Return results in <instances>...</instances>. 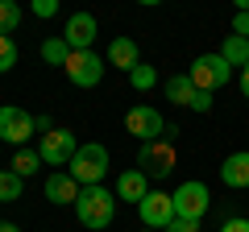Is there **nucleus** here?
I'll return each instance as SVG.
<instances>
[{
    "mask_svg": "<svg viewBox=\"0 0 249 232\" xmlns=\"http://www.w3.org/2000/svg\"><path fill=\"white\" fill-rule=\"evenodd\" d=\"M75 215L88 232H104L116 215V195H108L104 187H83V195L75 199Z\"/></svg>",
    "mask_w": 249,
    "mask_h": 232,
    "instance_id": "obj_1",
    "label": "nucleus"
},
{
    "mask_svg": "<svg viewBox=\"0 0 249 232\" xmlns=\"http://www.w3.org/2000/svg\"><path fill=\"white\" fill-rule=\"evenodd\" d=\"M79 187H100V179L108 174V149L100 141H88L79 145V153L71 158V170H67Z\"/></svg>",
    "mask_w": 249,
    "mask_h": 232,
    "instance_id": "obj_2",
    "label": "nucleus"
},
{
    "mask_svg": "<svg viewBox=\"0 0 249 232\" xmlns=\"http://www.w3.org/2000/svg\"><path fill=\"white\" fill-rule=\"evenodd\" d=\"M137 170H142L145 179H166L170 170H175V145L170 137H158V141H145L142 153H137Z\"/></svg>",
    "mask_w": 249,
    "mask_h": 232,
    "instance_id": "obj_3",
    "label": "nucleus"
},
{
    "mask_svg": "<svg viewBox=\"0 0 249 232\" xmlns=\"http://www.w3.org/2000/svg\"><path fill=\"white\" fill-rule=\"evenodd\" d=\"M175 220H204L208 215V203H212V195H208V187L204 182H196V179H187L183 187H175Z\"/></svg>",
    "mask_w": 249,
    "mask_h": 232,
    "instance_id": "obj_4",
    "label": "nucleus"
},
{
    "mask_svg": "<svg viewBox=\"0 0 249 232\" xmlns=\"http://www.w3.org/2000/svg\"><path fill=\"white\" fill-rule=\"evenodd\" d=\"M104 66L108 58H100L96 50H71V58H67V79L75 83V87H96L100 79H104Z\"/></svg>",
    "mask_w": 249,
    "mask_h": 232,
    "instance_id": "obj_5",
    "label": "nucleus"
},
{
    "mask_svg": "<svg viewBox=\"0 0 249 232\" xmlns=\"http://www.w3.org/2000/svg\"><path fill=\"white\" fill-rule=\"evenodd\" d=\"M187 75H191V83H196L199 91H216V87H224V83L232 79V66L224 63L220 54H199Z\"/></svg>",
    "mask_w": 249,
    "mask_h": 232,
    "instance_id": "obj_6",
    "label": "nucleus"
},
{
    "mask_svg": "<svg viewBox=\"0 0 249 232\" xmlns=\"http://www.w3.org/2000/svg\"><path fill=\"white\" fill-rule=\"evenodd\" d=\"M124 129H129L142 145L166 137V120H162V112H158V108H145V104H137V108H129V112H124Z\"/></svg>",
    "mask_w": 249,
    "mask_h": 232,
    "instance_id": "obj_7",
    "label": "nucleus"
},
{
    "mask_svg": "<svg viewBox=\"0 0 249 232\" xmlns=\"http://www.w3.org/2000/svg\"><path fill=\"white\" fill-rule=\"evenodd\" d=\"M137 212H142V224L150 232H166L170 224H175V199H170L166 191H150V195L137 203Z\"/></svg>",
    "mask_w": 249,
    "mask_h": 232,
    "instance_id": "obj_8",
    "label": "nucleus"
},
{
    "mask_svg": "<svg viewBox=\"0 0 249 232\" xmlns=\"http://www.w3.org/2000/svg\"><path fill=\"white\" fill-rule=\"evenodd\" d=\"M37 133L34 125V116L25 112V108H0V141H9V145H25L29 137Z\"/></svg>",
    "mask_w": 249,
    "mask_h": 232,
    "instance_id": "obj_9",
    "label": "nucleus"
},
{
    "mask_svg": "<svg viewBox=\"0 0 249 232\" xmlns=\"http://www.w3.org/2000/svg\"><path fill=\"white\" fill-rule=\"evenodd\" d=\"M42 162L46 166H71V158L79 153V145H75V133L71 129H54V133L42 137Z\"/></svg>",
    "mask_w": 249,
    "mask_h": 232,
    "instance_id": "obj_10",
    "label": "nucleus"
},
{
    "mask_svg": "<svg viewBox=\"0 0 249 232\" xmlns=\"http://www.w3.org/2000/svg\"><path fill=\"white\" fill-rule=\"evenodd\" d=\"M62 42L71 50H91V42H96V17L91 13H71L67 25H62Z\"/></svg>",
    "mask_w": 249,
    "mask_h": 232,
    "instance_id": "obj_11",
    "label": "nucleus"
},
{
    "mask_svg": "<svg viewBox=\"0 0 249 232\" xmlns=\"http://www.w3.org/2000/svg\"><path fill=\"white\" fill-rule=\"evenodd\" d=\"M220 182L232 191H245L249 187V149H237L220 162Z\"/></svg>",
    "mask_w": 249,
    "mask_h": 232,
    "instance_id": "obj_12",
    "label": "nucleus"
},
{
    "mask_svg": "<svg viewBox=\"0 0 249 232\" xmlns=\"http://www.w3.org/2000/svg\"><path fill=\"white\" fill-rule=\"evenodd\" d=\"M108 66H121L124 75L133 71V66H142V50H137L133 37H112L108 42Z\"/></svg>",
    "mask_w": 249,
    "mask_h": 232,
    "instance_id": "obj_13",
    "label": "nucleus"
},
{
    "mask_svg": "<svg viewBox=\"0 0 249 232\" xmlns=\"http://www.w3.org/2000/svg\"><path fill=\"white\" fill-rule=\"evenodd\" d=\"M150 195V179H145L142 170H121V179H116V199H124V203H142V199Z\"/></svg>",
    "mask_w": 249,
    "mask_h": 232,
    "instance_id": "obj_14",
    "label": "nucleus"
},
{
    "mask_svg": "<svg viewBox=\"0 0 249 232\" xmlns=\"http://www.w3.org/2000/svg\"><path fill=\"white\" fill-rule=\"evenodd\" d=\"M79 195H83V187L67 174V170H58V174H50V179H46V199H50V203L62 207V203H75Z\"/></svg>",
    "mask_w": 249,
    "mask_h": 232,
    "instance_id": "obj_15",
    "label": "nucleus"
},
{
    "mask_svg": "<svg viewBox=\"0 0 249 232\" xmlns=\"http://www.w3.org/2000/svg\"><path fill=\"white\" fill-rule=\"evenodd\" d=\"M196 83H191V75H170V79H166V99H170V104H187V108H191V99H196Z\"/></svg>",
    "mask_w": 249,
    "mask_h": 232,
    "instance_id": "obj_16",
    "label": "nucleus"
},
{
    "mask_svg": "<svg viewBox=\"0 0 249 232\" xmlns=\"http://www.w3.org/2000/svg\"><path fill=\"white\" fill-rule=\"evenodd\" d=\"M220 58L229 66H249V37L229 33V37H224V46H220Z\"/></svg>",
    "mask_w": 249,
    "mask_h": 232,
    "instance_id": "obj_17",
    "label": "nucleus"
},
{
    "mask_svg": "<svg viewBox=\"0 0 249 232\" xmlns=\"http://www.w3.org/2000/svg\"><path fill=\"white\" fill-rule=\"evenodd\" d=\"M21 187H25V179H21L17 170H0V203L21 199Z\"/></svg>",
    "mask_w": 249,
    "mask_h": 232,
    "instance_id": "obj_18",
    "label": "nucleus"
},
{
    "mask_svg": "<svg viewBox=\"0 0 249 232\" xmlns=\"http://www.w3.org/2000/svg\"><path fill=\"white\" fill-rule=\"evenodd\" d=\"M42 58L50 66H67V58H71V46L62 42V37H50V42H42Z\"/></svg>",
    "mask_w": 249,
    "mask_h": 232,
    "instance_id": "obj_19",
    "label": "nucleus"
},
{
    "mask_svg": "<svg viewBox=\"0 0 249 232\" xmlns=\"http://www.w3.org/2000/svg\"><path fill=\"white\" fill-rule=\"evenodd\" d=\"M13 170H17L21 179L37 174V170H42V153H37V149H17V158H13Z\"/></svg>",
    "mask_w": 249,
    "mask_h": 232,
    "instance_id": "obj_20",
    "label": "nucleus"
},
{
    "mask_svg": "<svg viewBox=\"0 0 249 232\" xmlns=\"http://www.w3.org/2000/svg\"><path fill=\"white\" fill-rule=\"evenodd\" d=\"M17 25H21V9L13 4V0H0V33L9 37Z\"/></svg>",
    "mask_w": 249,
    "mask_h": 232,
    "instance_id": "obj_21",
    "label": "nucleus"
},
{
    "mask_svg": "<svg viewBox=\"0 0 249 232\" xmlns=\"http://www.w3.org/2000/svg\"><path fill=\"white\" fill-rule=\"evenodd\" d=\"M129 83H133V87L137 91H150L154 87V83H158V71H154V66H133V71H129Z\"/></svg>",
    "mask_w": 249,
    "mask_h": 232,
    "instance_id": "obj_22",
    "label": "nucleus"
},
{
    "mask_svg": "<svg viewBox=\"0 0 249 232\" xmlns=\"http://www.w3.org/2000/svg\"><path fill=\"white\" fill-rule=\"evenodd\" d=\"M13 66H17V46H13V37L0 33V75L13 71Z\"/></svg>",
    "mask_w": 249,
    "mask_h": 232,
    "instance_id": "obj_23",
    "label": "nucleus"
},
{
    "mask_svg": "<svg viewBox=\"0 0 249 232\" xmlns=\"http://www.w3.org/2000/svg\"><path fill=\"white\" fill-rule=\"evenodd\" d=\"M232 33H237V37H249V13H245V9H237V17H232Z\"/></svg>",
    "mask_w": 249,
    "mask_h": 232,
    "instance_id": "obj_24",
    "label": "nucleus"
},
{
    "mask_svg": "<svg viewBox=\"0 0 249 232\" xmlns=\"http://www.w3.org/2000/svg\"><path fill=\"white\" fill-rule=\"evenodd\" d=\"M58 13V0H34V17H54Z\"/></svg>",
    "mask_w": 249,
    "mask_h": 232,
    "instance_id": "obj_25",
    "label": "nucleus"
},
{
    "mask_svg": "<svg viewBox=\"0 0 249 232\" xmlns=\"http://www.w3.org/2000/svg\"><path fill=\"white\" fill-rule=\"evenodd\" d=\"M191 112H212V91H196V99H191Z\"/></svg>",
    "mask_w": 249,
    "mask_h": 232,
    "instance_id": "obj_26",
    "label": "nucleus"
},
{
    "mask_svg": "<svg viewBox=\"0 0 249 232\" xmlns=\"http://www.w3.org/2000/svg\"><path fill=\"white\" fill-rule=\"evenodd\" d=\"M166 232H199V224H196V220H175Z\"/></svg>",
    "mask_w": 249,
    "mask_h": 232,
    "instance_id": "obj_27",
    "label": "nucleus"
},
{
    "mask_svg": "<svg viewBox=\"0 0 249 232\" xmlns=\"http://www.w3.org/2000/svg\"><path fill=\"white\" fill-rule=\"evenodd\" d=\"M220 232H249V220H224Z\"/></svg>",
    "mask_w": 249,
    "mask_h": 232,
    "instance_id": "obj_28",
    "label": "nucleus"
},
{
    "mask_svg": "<svg viewBox=\"0 0 249 232\" xmlns=\"http://www.w3.org/2000/svg\"><path fill=\"white\" fill-rule=\"evenodd\" d=\"M241 91H245V99H249V66H241Z\"/></svg>",
    "mask_w": 249,
    "mask_h": 232,
    "instance_id": "obj_29",
    "label": "nucleus"
},
{
    "mask_svg": "<svg viewBox=\"0 0 249 232\" xmlns=\"http://www.w3.org/2000/svg\"><path fill=\"white\" fill-rule=\"evenodd\" d=\"M0 232H21L17 224H9V220H0Z\"/></svg>",
    "mask_w": 249,
    "mask_h": 232,
    "instance_id": "obj_30",
    "label": "nucleus"
},
{
    "mask_svg": "<svg viewBox=\"0 0 249 232\" xmlns=\"http://www.w3.org/2000/svg\"><path fill=\"white\" fill-rule=\"evenodd\" d=\"M145 232H150V228H145Z\"/></svg>",
    "mask_w": 249,
    "mask_h": 232,
    "instance_id": "obj_31",
    "label": "nucleus"
}]
</instances>
